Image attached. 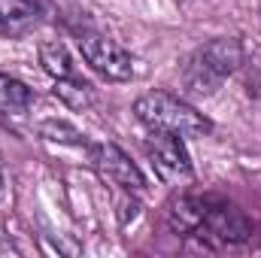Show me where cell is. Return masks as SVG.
Listing matches in <instances>:
<instances>
[{
	"label": "cell",
	"instance_id": "3957f363",
	"mask_svg": "<svg viewBox=\"0 0 261 258\" xmlns=\"http://www.w3.org/2000/svg\"><path fill=\"white\" fill-rule=\"evenodd\" d=\"M143 149H146L149 164L167 186H179L195 176V167L186 149V137L170 134V131H149V137L143 140Z\"/></svg>",
	"mask_w": 261,
	"mask_h": 258
},
{
	"label": "cell",
	"instance_id": "277c9868",
	"mask_svg": "<svg viewBox=\"0 0 261 258\" xmlns=\"http://www.w3.org/2000/svg\"><path fill=\"white\" fill-rule=\"evenodd\" d=\"M79 52L85 64L94 73H100L107 82H128L134 79V58L128 49H122L116 40L97 34V31H82L79 34Z\"/></svg>",
	"mask_w": 261,
	"mask_h": 258
},
{
	"label": "cell",
	"instance_id": "8992f818",
	"mask_svg": "<svg viewBox=\"0 0 261 258\" xmlns=\"http://www.w3.org/2000/svg\"><path fill=\"white\" fill-rule=\"evenodd\" d=\"M91 161L94 167L100 170L103 179H110L116 189L130 194H146V176L143 170L130 161V155L116 146V143H100V146H91Z\"/></svg>",
	"mask_w": 261,
	"mask_h": 258
},
{
	"label": "cell",
	"instance_id": "9c48e42d",
	"mask_svg": "<svg viewBox=\"0 0 261 258\" xmlns=\"http://www.w3.org/2000/svg\"><path fill=\"white\" fill-rule=\"evenodd\" d=\"M52 94L70 107V110H88V107H94L97 104V91H94V85L88 82V79H82V76H67V79H55V88H52Z\"/></svg>",
	"mask_w": 261,
	"mask_h": 258
},
{
	"label": "cell",
	"instance_id": "7c38bea8",
	"mask_svg": "<svg viewBox=\"0 0 261 258\" xmlns=\"http://www.w3.org/2000/svg\"><path fill=\"white\" fill-rule=\"evenodd\" d=\"M40 137L49 140V143H61V146H85V134L79 128H73L70 122H58V119H49L40 125Z\"/></svg>",
	"mask_w": 261,
	"mask_h": 258
},
{
	"label": "cell",
	"instance_id": "ba28073f",
	"mask_svg": "<svg viewBox=\"0 0 261 258\" xmlns=\"http://www.w3.org/2000/svg\"><path fill=\"white\" fill-rule=\"evenodd\" d=\"M40 24V6L34 0H0V34L28 37Z\"/></svg>",
	"mask_w": 261,
	"mask_h": 258
},
{
	"label": "cell",
	"instance_id": "4fadbf2b",
	"mask_svg": "<svg viewBox=\"0 0 261 258\" xmlns=\"http://www.w3.org/2000/svg\"><path fill=\"white\" fill-rule=\"evenodd\" d=\"M0 197H3V173H0Z\"/></svg>",
	"mask_w": 261,
	"mask_h": 258
},
{
	"label": "cell",
	"instance_id": "6da1fadb",
	"mask_svg": "<svg viewBox=\"0 0 261 258\" xmlns=\"http://www.w3.org/2000/svg\"><path fill=\"white\" fill-rule=\"evenodd\" d=\"M243 58H246V52L237 37H216V40L197 46L179 64V82L189 94L210 97L219 91V85L228 76H234L243 67Z\"/></svg>",
	"mask_w": 261,
	"mask_h": 258
},
{
	"label": "cell",
	"instance_id": "7a4b0ae2",
	"mask_svg": "<svg viewBox=\"0 0 261 258\" xmlns=\"http://www.w3.org/2000/svg\"><path fill=\"white\" fill-rule=\"evenodd\" d=\"M134 116L149 131H170L179 137H210L213 122L170 91H146L134 100Z\"/></svg>",
	"mask_w": 261,
	"mask_h": 258
},
{
	"label": "cell",
	"instance_id": "52a82bcc",
	"mask_svg": "<svg viewBox=\"0 0 261 258\" xmlns=\"http://www.w3.org/2000/svg\"><path fill=\"white\" fill-rule=\"evenodd\" d=\"M210 197H195V194H173L164 203V222L173 234L179 237H195L203 225Z\"/></svg>",
	"mask_w": 261,
	"mask_h": 258
},
{
	"label": "cell",
	"instance_id": "8fae6325",
	"mask_svg": "<svg viewBox=\"0 0 261 258\" xmlns=\"http://www.w3.org/2000/svg\"><path fill=\"white\" fill-rule=\"evenodd\" d=\"M37 58H40V67L52 79L73 76V58H70V52H67V46L61 40H43L40 49H37Z\"/></svg>",
	"mask_w": 261,
	"mask_h": 258
},
{
	"label": "cell",
	"instance_id": "30bf717a",
	"mask_svg": "<svg viewBox=\"0 0 261 258\" xmlns=\"http://www.w3.org/2000/svg\"><path fill=\"white\" fill-rule=\"evenodd\" d=\"M34 104V91L15 79V76H6L0 73V116H24Z\"/></svg>",
	"mask_w": 261,
	"mask_h": 258
},
{
	"label": "cell",
	"instance_id": "5b68a950",
	"mask_svg": "<svg viewBox=\"0 0 261 258\" xmlns=\"http://www.w3.org/2000/svg\"><path fill=\"white\" fill-rule=\"evenodd\" d=\"M252 222L231 203L225 200H210L206 203V216H203V225L195 237L200 240H210L216 246H243V243H252Z\"/></svg>",
	"mask_w": 261,
	"mask_h": 258
}]
</instances>
